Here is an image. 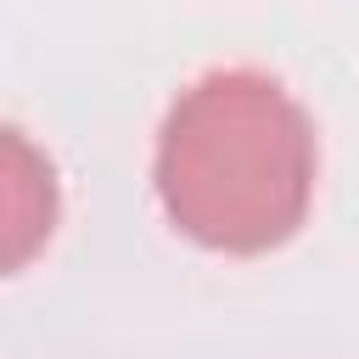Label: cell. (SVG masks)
I'll list each match as a JSON object with an SVG mask.
<instances>
[{
  "mask_svg": "<svg viewBox=\"0 0 359 359\" xmlns=\"http://www.w3.org/2000/svg\"><path fill=\"white\" fill-rule=\"evenodd\" d=\"M314 123L258 67H213L185 84L157 129V202L180 236L213 252H269L314 202Z\"/></svg>",
  "mask_w": 359,
  "mask_h": 359,
  "instance_id": "cell-1",
  "label": "cell"
},
{
  "mask_svg": "<svg viewBox=\"0 0 359 359\" xmlns=\"http://www.w3.org/2000/svg\"><path fill=\"white\" fill-rule=\"evenodd\" d=\"M62 191L50 157L11 123H0V280L28 269L56 236Z\"/></svg>",
  "mask_w": 359,
  "mask_h": 359,
  "instance_id": "cell-2",
  "label": "cell"
}]
</instances>
